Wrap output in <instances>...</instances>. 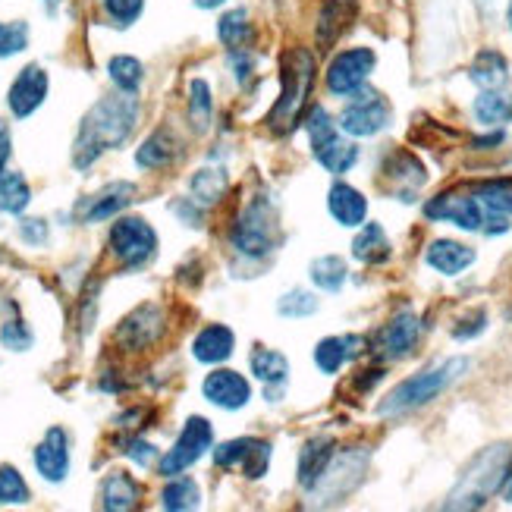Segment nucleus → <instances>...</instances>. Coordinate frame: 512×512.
Here are the masks:
<instances>
[{"label":"nucleus","instance_id":"obj_1","mask_svg":"<svg viewBox=\"0 0 512 512\" xmlns=\"http://www.w3.org/2000/svg\"><path fill=\"white\" fill-rule=\"evenodd\" d=\"M139 120V98L136 92H117L101 98L92 110L85 114L79 136L73 142V164L76 170H88L101 154L120 148Z\"/></svg>","mask_w":512,"mask_h":512},{"label":"nucleus","instance_id":"obj_2","mask_svg":"<svg viewBox=\"0 0 512 512\" xmlns=\"http://www.w3.org/2000/svg\"><path fill=\"white\" fill-rule=\"evenodd\" d=\"M315 70L318 63L308 48H293L283 57V88L271 117H267L277 136H286V132H293L302 123V110L308 104L311 85H315Z\"/></svg>","mask_w":512,"mask_h":512},{"label":"nucleus","instance_id":"obj_3","mask_svg":"<svg viewBox=\"0 0 512 512\" xmlns=\"http://www.w3.org/2000/svg\"><path fill=\"white\" fill-rule=\"evenodd\" d=\"M465 371H469V359H447V362H440L428 371H421L399 387H393L384 403L377 406V415L390 418V415H406V412L428 406L431 399H437L443 390H450Z\"/></svg>","mask_w":512,"mask_h":512},{"label":"nucleus","instance_id":"obj_4","mask_svg":"<svg viewBox=\"0 0 512 512\" xmlns=\"http://www.w3.org/2000/svg\"><path fill=\"white\" fill-rule=\"evenodd\" d=\"M509 447H491L484 450L469 469H465L459 487L450 497V509H478L487 503V497H494L497 491H503V481L509 472Z\"/></svg>","mask_w":512,"mask_h":512},{"label":"nucleus","instance_id":"obj_5","mask_svg":"<svg viewBox=\"0 0 512 512\" xmlns=\"http://www.w3.org/2000/svg\"><path fill=\"white\" fill-rule=\"evenodd\" d=\"M230 242L239 255L246 258H264L280 246V224L277 211L267 198H255L246 205V211L239 214L236 227L230 233Z\"/></svg>","mask_w":512,"mask_h":512},{"label":"nucleus","instance_id":"obj_6","mask_svg":"<svg viewBox=\"0 0 512 512\" xmlns=\"http://www.w3.org/2000/svg\"><path fill=\"white\" fill-rule=\"evenodd\" d=\"M305 126L311 139V154H315L321 167H327L330 173L352 170V164L359 161V148L340 136V123H333L324 107H311Z\"/></svg>","mask_w":512,"mask_h":512},{"label":"nucleus","instance_id":"obj_7","mask_svg":"<svg viewBox=\"0 0 512 512\" xmlns=\"http://www.w3.org/2000/svg\"><path fill=\"white\" fill-rule=\"evenodd\" d=\"M110 255H114L123 267H142L158 252V233L145 217H120L114 220L107 236Z\"/></svg>","mask_w":512,"mask_h":512},{"label":"nucleus","instance_id":"obj_8","mask_svg":"<svg viewBox=\"0 0 512 512\" xmlns=\"http://www.w3.org/2000/svg\"><path fill=\"white\" fill-rule=\"evenodd\" d=\"M211 443H214L211 421L202 418V415H192V418L186 421V425H183L180 437H176V443L164 453V459H161V465H158L161 475H164V478L183 475L186 469H192V465L211 450Z\"/></svg>","mask_w":512,"mask_h":512},{"label":"nucleus","instance_id":"obj_9","mask_svg":"<svg viewBox=\"0 0 512 512\" xmlns=\"http://www.w3.org/2000/svg\"><path fill=\"white\" fill-rule=\"evenodd\" d=\"M352 101L346 104V110L340 114V129L349 132V136H377L381 129H387L390 117H393V110L390 104L377 95V92H355L349 95Z\"/></svg>","mask_w":512,"mask_h":512},{"label":"nucleus","instance_id":"obj_10","mask_svg":"<svg viewBox=\"0 0 512 512\" xmlns=\"http://www.w3.org/2000/svg\"><path fill=\"white\" fill-rule=\"evenodd\" d=\"M374 51L371 48H352L333 57V63L327 66V92L337 98H349L368 82L371 70H374Z\"/></svg>","mask_w":512,"mask_h":512},{"label":"nucleus","instance_id":"obj_11","mask_svg":"<svg viewBox=\"0 0 512 512\" xmlns=\"http://www.w3.org/2000/svg\"><path fill=\"white\" fill-rule=\"evenodd\" d=\"M425 217L431 220H447V224H456L459 230H484V208L478 198L472 195H456V192H443L425 205Z\"/></svg>","mask_w":512,"mask_h":512},{"label":"nucleus","instance_id":"obj_12","mask_svg":"<svg viewBox=\"0 0 512 512\" xmlns=\"http://www.w3.org/2000/svg\"><path fill=\"white\" fill-rule=\"evenodd\" d=\"M365 465H368L365 453H343L340 459L333 456L330 465H327V472L321 475V481L311 487V491H321L327 497L324 503H337L340 497H346L352 491L355 484H359Z\"/></svg>","mask_w":512,"mask_h":512},{"label":"nucleus","instance_id":"obj_13","mask_svg":"<svg viewBox=\"0 0 512 512\" xmlns=\"http://www.w3.org/2000/svg\"><path fill=\"white\" fill-rule=\"evenodd\" d=\"M48 85H51L48 73H44L38 63H29L26 70L13 79L10 92H7V104L13 110V117H19V120L32 117L44 104V98H48Z\"/></svg>","mask_w":512,"mask_h":512},{"label":"nucleus","instance_id":"obj_14","mask_svg":"<svg viewBox=\"0 0 512 512\" xmlns=\"http://www.w3.org/2000/svg\"><path fill=\"white\" fill-rule=\"evenodd\" d=\"M418 337H421V321L412 315V311H403V315H396L390 324H384L381 333L374 337V355H381L387 362H396L415 349Z\"/></svg>","mask_w":512,"mask_h":512},{"label":"nucleus","instance_id":"obj_15","mask_svg":"<svg viewBox=\"0 0 512 512\" xmlns=\"http://www.w3.org/2000/svg\"><path fill=\"white\" fill-rule=\"evenodd\" d=\"M202 393H205L208 403H214L217 409H227V412H236L242 406H249V399H252L249 381L239 371H230V368L211 371L205 377V384H202Z\"/></svg>","mask_w":512,"mask_h":512},{"label":"nucleus","instance_id":"obj_16","mask_svg":"<svg viewBox=\"0 0 512 512\" xmlns=\"http://www.w3.org/2000/svg\"><path fill=\"white\" fill-rule=\"evenodd\" d=\"M35 469L44 481L60 484L66 475H70V437H66L63 428H51L41 437V443L32 453Z\"/></svg>","mask_w":512,"mask_h":512},{"label":"nucleus","instance_id":"obj_17","mask_svg":"<svg viewBox=\"0 0 512 512\" xmlns=\"http://www.w3.org/2000/svg\"><path fill=\"white\" fill-rule=\"evenodd\" d=\"M164 333V315L158 305H142L120 324L117 340L126 352H142Z\"/></svg>","mask_w":512,"mask_h":512},{"label":"nucleus","instance_id":"obj_18","mask_svg":"<svg viewBox=\"0 0 512 512\" xmlns=\"http://www.w3.org/2000/svg\"><path fill=\"white\" fill-rule=\"evenodd\" d=\"M132 198H136V186L132 183H110L104 186L98 195H92L88 202L79 208V217L85 224H98V220H110L117 217L123 208L132 205Z\"/></svg>","mask_w":512,"mask_h":512},{"label":"nucleus","instance_id":"obj_19","mask_svg":"<svg viewBox=\"0 0 512 512\" xmlns=\"http://www.w3.org/2000/svg\"><path fill=\"white\" fill-rule=\"evenodd\" d=\"M352 19H355V0H327L318 13V26H315L318 51H330L333 44L343 38Z\"/></svg>","mask_w":512,"mask_h":512},{"label":"nucleus","instance_id":"obj_20","mask_svg":"<svg viewBox=\"0 0 512 512\" xmlns=\"http://www.w3.org/2000/svg\"><path fill=\"white\" fill-rule=\"evenodd\" d=\"M327 208L340 227H362L368 217V202L359 189H352L346 183H337L327 195Z\"/></svg>","mask_w":512,"mask_h":512},{"label":"nucleus","instance_id":"obj_21","mask_svg":"<svg viewBox=\"0 0 512 512\" xmlns=\"http://www.w3.org/2000/svg\"><path fill=\"white\" fill-rule=\"evenodd\" d=\"M233 346H236L233 330L224 324H211L192 340V355L205 365H220L233 355Z\"/></svg>","mask_w":512,"mask_h":512},{"label":"nucleus","instance_id":"obj_22","mask_svg":"<svg viewBox=\"0 0 512 512\" xmlns=\"http://www.w3.org/2000/svg\"><path fill=\"white\" fill-rule=\"evenodd\" d=\"M425 261L434 267L437 274L456 277V274H462L465 267L475 261V249L462 246V242H453V239H437V242H431V246H428Z\"/></svg>","mask_w":512,"mask_h":512},{"label":"nucleus","instance_id":"obj_23","mask_svg":"<svg viewBox=\"0 0 512 512\" xmlns=\"http://www.w3.org/2000/svg\"><path fill=\"white\" fill-rule=\"evenodd\" d=\"M330 459H333V440L330 437H311L299 450V484L305 487V491H311V487L321 481Z\"/></svg>","mask_w":512,"mask_h":512},{"label":"nucleus","instance_id":"obj_24","mask_svg":"<svg viewBox=\"0 0 512 512\" xmlns=\"http://www.w3.org/2000/svg\"><path fill=\"white\" fill-rule=\"evenodd\" d=\"M365 340L362 337H327L315 346V365L324 374H337L349 359L362 352Z\"/></svg>","mask_w":512,"mask_h":512},{"label":"nucleus","instance_id":"obj_25","mask_svg":"<svg viewBox=\"0 0 512 512\" xmlns=\"http://www.w3.org/2000/svg\"><path fill=\"white\" fill-rule=\"evenodd\" d=\"M142 497V487L136 484V478L126 472H114L107 475L101 484V506L110 512H123V509H136Z\"/></svg>","mask_w":512,"mask_h":512},{"label":"nucleus","instance_id":"obj_26","mask_svg":"<svg viewBox=\"0 0 512 512\" xmlns=\"http://www.w3.org/2000/svg\"><path fill=\"white\" fill-rule=\"evenodd\" d=\"M176 154H180V145H176L173 132L158 129V132H151V136L142 142V148L136 151V164L142 170H161L176 161Z\"/></svg>","mask_w":512,"mask_h":512},{"label":"nucleus","instance_id":"obj_27","mask_svg":"<svg viewBox=\"0 0 512 512\" xmlns=\"http://www.w3.org/2000/svg\"><path fill=\"white\" fill-rule=\"evenodd\" d=\"M227 173L220 167H202L192 180H189V192H192V202L202 205V208H214L220 198L227 195Z\"/></svg>","mask_w":512,"mask_h":512},{"label":"nucleus","instance_id":"obj_28","mask_svg":"<svg viewBox=\"0 0 512 512\" xmlns=\"http://www.w3.org/2000/svg\"><path fill=\"white\" fill-rule=\"evenodd\" d=\"M217 38L230 51H246L249 44L255 41V29H252V22H249V13L246 10H230V13L220 16Z\"/></svg>","mask_w":512,"mask_h":512},{"label":"nucleus","instance_id":"obj_29","mask_svg":"<svg viewBox=\"0 0 512 512\" xmlns=\"http://www.w3.org/2000/svg\"><path fill=\"white\" fill-rule=\"evenodd\" d=\"M475 117L484 126H503L512 120V92L503 88H484L475 101Z\"/></svg>","mask_w":512,"mask_h":512},{"label":"nucleus","instance_id":"obj_30","mask_svg":"<svg viewBox=\"0 0 512 512\" xmlns=\"http://www.w3.org/2000/svg\"><path fill=\"white\" fill-rule=\"evenodd\" d=\"M32 202V189L26 183V176L16 170L0 173V211L4 214H22Z\"/></svg>","mask_w":512,"mask_h":512},{"label":"nucleus","instance_id":"obj_31","mask_svg":"<svg viewBox=\"0 0 512 512\" xmlns=\"http://www.w3.org/2000/svg\"><path fill=\"white\" fill-rule=\"evenodd\" d=\"M352 255L365 261V264H381L390 258V239L384 233V227L377 224H368L359 236H355L352 242Z\"/></svg>","mask_w":512,"mask_h":512},{"label":"nucleus","instance_id":"obj_32","mask_svg":"<svg viewBox=\"0 0 512 512\" xmlns=\"http://www.w3.org/2000/svg\"><path fill=\"white\" fill-rule=\"evenodd\" d=\"M506 73H509V66H506L503 54L500 51H491V48L481 51L475 57V63H472V70H469L472 82L481 85V88H503Z\"/></svg>","mask_w":512,"mask_h":512},{"label":"nucleus","instance_id":"obj_33","mask_svg":"<svg viewBox=\"0 0 512 512\" xmlns=\"http://www.w3.org/2000/svg\"><path fill=\"white\" fill-rule=\"evenodd\" d=\"M311 283L324 293H340L346 283V261L340 255H324L311 261Z\"/></svg>","mask_w":512,"mask_h":512},{"label":"nucleus","instance_id":"obj_34","mask_svg":"<svg viewBox=\"0 0 512 512\" xmlns=\"http://www.w3.org/2000/svg\"><path fill=\"white\" fill-rule=\"evenodd\" d=\"M198 503H202V491H198V484L192 478H173L161 494V506L170 512L198 509Z\"/></svg>","mask_w":512,"mask_h":512},{"label":"nucleus","instance_id":"obj_35","mask_svg":"<svg viewBox=\"0 0 512 512\" xmlns=\"http://www.w3.org/2000/svg\"><path fill=\"white\" fill-rule=\"evenodd\" d=\"M252 374L264 384H283L286 374H289L286 355L277 349H255L252 352Z\"/></svg>","mask_w":512,"mask_h":512},{"label":"nucleus","instance_id":"obj_36","mask_svg":"<svg viewBox=\"0 0 512 512\" xmlns=\"http://www.w3.org/2000/svg\"><path fill=\"white\" fill-rule=\"evenodd\" d=\"M475 198L487 214H512V180H487L475 186Z\"/></svg>","mask_w":512,"mask_h":512},{"label":"nucleus","instance_id":"obj_37","mask_svg":"<svg viewBox=\"0 0 512 512\" xmlns=\"http://www.w3.org/2000/svg\"><path fill=\"white\" fill-rule=\"evenodd\" d=\"M107 76H110V82H114L120 92H139V85H142V63L136 60V57H126V54H120V57H110V63H107Z\"/></svg>","mask_w":512,"mask_h":512},{"label":"nucleus","instance_id":"obj_38","mask_svg":"<svg viewBox=\"0 0 512 512\" xmlns=\"http://www.w3.org/2000/svg\"><path fill=\"white\" fill-rule=\"evenodd\" d=\"M384 173L390 176L393 183H409V189H418L421 183L428 180V176H425V167H421V164L412 158V154H403V151L393 154V158L387 161V167H384Z\"/></svg>","mask_w":512,"mask_h":512},{"label":"nucleus","instance_id":"obj_39","mask_svg":"<svg viewBox=\"0 0 512 512\" xmlns=\"http://www.w3.org/2000/svg\"><path fill=\"white\" fill-rule=\"evenodd\" d=\"M211 110H214V101H211V88L205 79H195L189 85V117L195 123V132H205L208 123H211Z\"/></svg>","mask_w":512,"mask_h":512},{"label":"nucleus","instance_id":"obj_40","mask_svg":"<svg viewBox=\"0 0 512 512\" xmlns=\"http://www.w3.org/2000/svg\"><path fill=\"white\" fill-rule=\"evenodd\" d=\"M29 503V484L13 465H0V506Z\"/></svg>","mask_w":512,"mask_h":512},{"label":"nucleus","instance_id":"obj_41","mask_svg":"<svg viewBox=\"0 0 512 512\" xmlns=\"http://www.w3.org/2000/svg\"><path fill=\"white\" fill-rule=\"evenodd\" d=\"M277 311L283 318H308L318 311V299L308 293V289H293L277 302Z\"/></svg>","mask_w":512,"mask_h":512},{"label":"nucleus","instance_id":"obj_42","mask_svg":"<svg viewBox=\"0 0 512 512\" xmlns=\"http://www.w3.org/2000/svg\"><path fill=\"white\" fill-rule=\"evenodd\" d=\"M29 44V26L26 22H0V57H13L26 51Z\"/></svg>","mask_w":512,"mask_h":512},{"label":"nucleus","instance_id":"obj_43","mask_svg":"<svg viewBox=\"0 0 512 512\" xmlns=\"http://www.w3.org/2000/svg\"><path fill=\"white\" fill-rule=\"evenodd\" d=\"M252 443H255V437H239V440L220 443L214 450V462L220 469H236V465H242V459H246V453L252 450Z\"/></svg>","mask_w":512,"mask_h":512},{"label":"nucleus","instance_id":"obj_44","mask_svg":"<svg viewBox=\"0 0 512 512\" xmlns=\"http://www.w3.org/2000/svg\"><path fill=\"white\" fill-rule=\"evenodd\" d=\"M267 465H271V443H264V440H258L255 437V443H252V450L246 453V459H242V475L246 478H261V475H267Z\"/></svg>","mask_w":512,"mask_h":512},{"label":"nucleus","instance_id":"obj_45","mask_svg":"<svg viewBox=\"0 0 512 512\" xmlns=\"http://www.w3.org/2000/svg\"><path fill=\"white\" fill-rule=\"evenodd\" d=\"M104 4V13L117 22V26H132L142 10H145V0H101Z\"/></svg>","mask_w":512,"mask_h":512},{"label":"nucleus","instance_id":"obj_46","mask_svg":"<svg viewBox=\"0 0 512 512\" xmlns=\"http://www.w3.org/2000/svg\"><path fill=\"white\" fill-rule=\"evenodd\" d=\"M0 343L13 352H26L32 346V330L22 321H7L4 327H0Z\"/></svg>","mask_w":512,"mask_h":512},{"label":"nucleus","instance_id":"obj_47","mask_svg":"<svg viewBox=\"0 0 512 512\" xmlns=\"http://www.w3.org/2000/svg\"><path fill=\"white\" fill-rule=\"evenodd\" d=\"M123 453H126L132 462H136V465H142V469H145V465H151L154 456H158V450H154L148 440H139V437H132V440L126 443V450H123Z\"/></svg>","mask_w":512,"mask_h":512},{"label":"nucleus","instance_id":"obj_48","mask_svg":"<svg viewBox=\"0 0 512 512\" xmlns=\"http://www.w3.org/2000/svg\"><path fill=\"white\" fill-rule=\"evenodd\" d=\"M22 239L32 242V246H41V242L48 239V227H44V220H22Z\"/></svg>","mask_w":512,"mask_h":512},{"label":"nucleus","instance_id":"obj_49","mask_svg":"<svg viewBox=\"0 0 512 512\" xmlns=\"http://www.w3.org/2000/svg\"><path fill=\"white\" fill-rule=\"evenodd\" d=\"M230 63H233V70H236V79L239 82H246L249 76H252V54H249V48L246 51H233V57H230Z\"/></svg>","mask_w":512,"mask_h":512},{"label":"nucleus","instance_id":"obj_50","mask_svg":"<svg viewBox=\"0 0 512 512\" xmlns=\"http://www.w3.org/2000/svg\"><path fill=\"white\" fill-rule=\"evenodd\" d=\"M10 151H13V136H10V126H7L4 120H0V173L7 170Z\"/></svg>","mask_w":512,"mask_h":512},{"label":"nucleus","instance_id":"obj_51","mask_svg":"<svg viewBox=\"0 0 512 512\" xmlns=\"http://www.w3.org/2000/svg\"><path fill=\"white\" fill-rule=\"evenodd\" d=\"M484 321H487V318H484V311H478V315H472L469 321H462L465 327H456L453 333H456L459 340H465V337H475V333H481V330H484Z\"/></svg>","mask_w":512,"mask_h":512},{"label":"nucleus","instance_id":"obj_52","mask_svg":"<svg viewBox=\"0 0 512 512\" xmlns=\"http://www.w3.org/2000/svg\"><path fill=\"white\" fill-rule=\"evenodd\" d=\"M503 497L512 500V462H509V472H506V481H503Z\"/></svg>","mask_w":512,"mask_h":512},{"label":"nucleus","instance_id":"obj_53","mask_svg":"<svg viewBox=\"0 0 512 512\" xmlns=\"http://www.w3.org/2000/svg\"><path fill=\"white\" fill-rule=\"evenodd\" d=\"M224 0H195V7H202V10H217Z\"/></svg>","mask_w":512,"mask_h":512},{"label":"nucleus","instance_id":"obj_54","mask_svg":"<svg viewBox=\"0 0 512 512\" xmlns=\"http://www.w3.org/2000/svg\"><path fill=\"white\" fill-rule=\"evenodd\" d=\"M506 22H509V29H512V0H509V10H506Z\"/></svg>","mask_w":512,"mask_h":512},{"label":"nucleus","instance_id":"obj_55","mask_svg":"<svg viewBox=\"0 0 512 512\" xmlns=\"http://www.w3.org/2000/svg\"><path fill=\"white\" fill-rule=\"evenodd\" d=\"M48 4H51V7H54V4H57V0H48Z\"/></svg>","mask_w":512,"mask_h":512}]
</instances>
